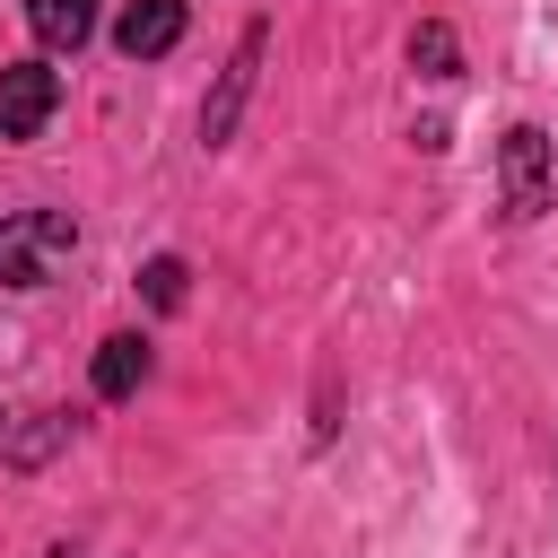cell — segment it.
<instances>
[{
	"mask_svg": "<svg viewBox=\"0 0 558 558\" xmlns=\"http://www.w3.org/2000/svg\"><path fill=\"white\" fill-rule=\"evenodd\" d=\"M70 253H78L70 209H9L0 218V288H44Z\"/></svg>",
	"mask_w": 558,
	"mask_h": 558,
	"instance_id": "obj_1",
	"label": "cell"
},
{
	"mask_svg": "<svg viewBox=\"0 0 558 558\" xmlns=\"http://www.w3.org/2000/svg\"><path fill=\"white\" fill-rule=\"evenodd\" d=\"M262 52H270V17H253V26L235 35V52H227V70H218V87H209V105H201V148H227V140H235V122H244V105H253V78H262Z\"/></svg>",
	"mask_w": 558,
	"mask_h": 558,
	"instance_id": "obj_2",
	"label": "cell"
},
{
	"mask_svg": "<svg viewBox=\"0 0 558 558\" xmlns=\"http://www.w3.org/2000/svg\"><path fill=\"white\" fill-rule=\"evenodd\" d=\"M497 183H506V218H541L549 209V131L514 122L497 140Z\"/></svg>",
	"mask_w": 558,
	"mask_h": 558,
	"instance_id": "obj_3",
	"label": "cell"
},
{
	"mask_svg": "<svg viewBox=\"0 0 558 558\" xmlns=\"http://www.w3.org/2000/svg\"><path fill=\"white\" fill-rule=\"evenodd\" d=\"M61 105V70L52 61H9L0 70V140H35Z\"/></svg>",
	"mask_w": 558,
	"mask_h": 558,
	"instance_id": "obj_4",
	"label": "cell"
},
{
	"mask_svg": "<svg viewBox=\"0 0 558 558\" xmlns=\"http://www.w3.org/2000/svg\"><path fill=\"white\" fill-rule=\"evenodd\" d=\"M183 26H192V0H122L113 52H122V61H166V52L183 44Z\"/></svg>",
	"mask_w": 558,
	"mask_h": 558,
	"instance_id": "obj_5",
	"label": "cell"
},
{
	"mask_svg": "<svg viewBox=\"0 0 558 558\" xmlns=\"http://www.w3.org/2000/svg\"><path fill=\"white\" fill-rule=\"evenodd\" d=\"M87 375H96V401H131V392L148 384V340H140V331H113Z\"/></svg>",
	"mask_w": 558,
	"mask_h": 558,
	"instance_id": "obj_6",
	"label": "cell"
},
{
	"mask_svg": "<svg viewBox=\"0 0 558 558\" xmlns=\"http://www.w3.org/2000/svg\"><path fill=\"white\" fill-rule=\"evenodd\" d=\"M26 26L44 52H78L96 35V0H26Z\"/></svg>",
	"mask_w": 558,
	"mask_h": 558,
	"instance_id": "obj_7",
	"label": "cell"
},
{
	"mask_svg": "<svg viewBox=\"0 0 558 558\" xmlns=\"http://www.w3.org/2000/svg\"><path fill=\"white\" fill-rule=\"evenodd\" d=\"M70 427H78L70 410H35V418H26L17 436H9V471H44V462H52L61 445H70Z\"/></svg>",
	"mask_w": 558,
	"mask_h": 558,
	"instance_id": "obj_8",
	"label": "cell"
},
{
	"mask_svg": "<svg viewBox=\"0 0 558 558\" xmlns=\"http://www.w3.org/2000/svg\"><path fill=\"white\" fill-rule=\"evenodd\" d=\"M410 70H418V78H453V70H462V52H453V26H445V17L410 26Z\"/></svg>",
	"mask_w": 558,
	"mask_h": 558,
	"instance_id": "obj_9",
	"label": "cell"
},
{
	"mask_svg": "<svg viewBox=\"0 0 558 558\" xmlns=\"http://www.w3.org/2000/svg\"><path fill=\"white\" fill-rule=\"evenodd\" d=\"M183 279H192V270H183V262H174V253H157V262H148V270H140V296H148V305H157V314H174V305H183Z\"/></svg>",
	"mask_w": 558,
	"mask_h": 558,
	"instance_id": "obj_10",
	"label": "cell"
},
{
	"mask_svg": "<svg viewBox=\"0 0 558 558\" xmlns=\"http://www.w3.org/2000/svg\"><path fill=\"white\" fill-rule=\"evenodd\" d=\"M0 427H9V418H0Z\"/></svg>",
	"mask_w": 558,
	"mask_h": 558,
	"instance_id": "obj_11",
	"label": "cell"
}]
</instances>
